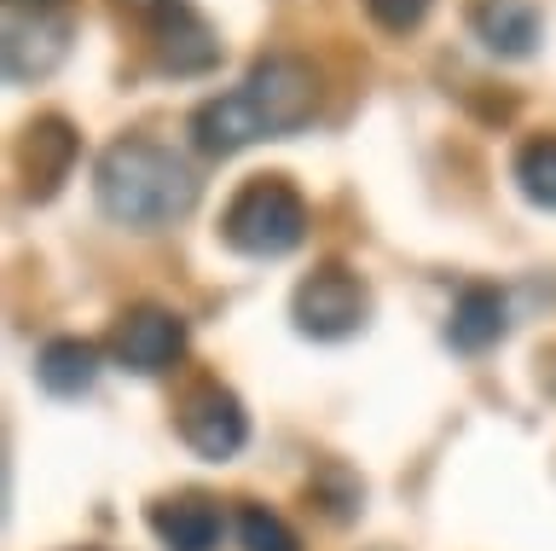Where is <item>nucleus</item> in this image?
<instances>
[{
  "label": "nucleus",
  "mask_w": 556,
  "mask_h": 551,
  "mask_svg": "<svg viewBox=\"0 0 556 551\" xmlns=\"http://www.w3.org/2000/svg\"><path fill=\"white\" fill-rule=\"evenodd\" d=\"M313 116H319V71L295 53H273L243 76V88L191 111V146L203 158H238L243 146L302 134Z\"/></svg>",
  "instance_id": "nucleus-1"
},
{
  "label": "nucleus",
  "mask_w": 556,
  "mask_h": 551,
  "mask_svg": "<svg viewBox=\"0 0 556 551\" xmlns=\"http://www.w3.org/2000/svg\"><path fill=\"white\" fill-rule=\"evenodd\" d=\"M93 198L122 227L156 233L198 210V175H191V163L180 151L139 140V134H122L93 163Z\"/></svg>",
  "instance_id": "nucleus-2"
},
{
  "label": "nucleus",
  "mask_w": 556,
  "mask_h": 551,
  "mask_svg": "<svg viewBox=\"0 0 556 551\" xmlns=\"http://www.w3.org/2000/svg\"><path fill=\"white\" fill-rule=\"evenodd\" d=\"M220 238L238 255H290L307 238V198L285 175H255L243 180L220 215Z\"/></svg>",
  "instance_id": "nucleus-3"
},
{
  "label": "nucleus",
  "mask_w": 556,
  "mask_h": 551,
  "mask_svg": "<svg viewBox=\"0 0 556 551\" xmlns=\"http://www.w3.org/2000/svg\"><path fill=\"white\" fill-rule=\"evenodd\" d=\"M290 314H295V331L302 337L342 342V337H354L359 325L371 320V290H365V279L348 273L342 262H319L302 285H295Z\"/></svg>",
  "instance_id": "nucleus-4"
},
{
  "label": "nucleus",
  "mask_w": 556,
  "mask_h": 551,
  "mask_svg": "<svg viewBox=\"0 0 556 551\" xmlns=\"http://www.w3.org/2000/svg\"><path fill=\"white\" fill-rule=\"evenodd\" d=\"M111 354H116L122 372H139V377L168 372L174 360L186 354V320L174 314V308L134 302L128 314L116 320V331H111Z\"/></svg>",
  "instance_id": "nucleus-5"
},
{
  "label": "nucleus",
  "mask_w": 556,
  "mask_h": 551,
  "mask_svg": "<svg viewBox=\"0 0 556 551\" xmlns=\"http://www.w3.org/2000/svg\"><path fill=\"white\" fill-rule=\"evenodd\" d=\"M180 441L198 459L220 464V459L243 453V441H250V412H243V401L226 384H198V389H186V401H180Z\"/></svg>",
  "instance_id": "nucleus-6"
},
{
  "label": "nucleus",
  "mask_w": 556,
  "mask_h": 551,
  "mask_svg": "<svg viewBox=\"0 0 556 551\" xmlns=\"http://www.w3.org/2000/svg\"><path fill=\"white\" fill-rule=\"evenodd\" d=\"M70 59V18L59 12H12L7 7V41H0V64L7 82H41Z\"/></svg>",
  "instance_id": "nucleus-7"
},
{
  "label": "nucleus",
  "mask_w": 556,
  "mask_h": 551,
  "mask_svg": "<svg viewBox=\"0 0 556 551\" xmlns=\"http://www.w3.org/2000/svg\"><path fill=\"white\" fill-rule=\"evenodd\" d=\"M146 29H151V53L168 76H203L220 64V36L198 7H180V12H168V18L146 24Z\"/></svg>",
  "instance_id": "nucleus-8"
},
{
  "label": "nucleus",
  "mask_w": 556,
  "mask_h": 551,
  "mask_svg": "<svg viewBox=\"0 0 556 551\" xmlns=\"http://www.w3.org/2000/svg\"><path fill=\"white\" fill-rule=\"evenodd\" d=\"M469 29L486 53L528 59L545 36V18H539V0H469Z\"/></svg>",
  "instance_id": "nucleus-9"
},
{
  "label": "nucleus",
  "mask_w": 556,
  "mask_h": 551,
  "mask_svg": "<svg viewBox=\"0 0 556 551\" xmlns=\"http://www.w3.org/2000/svg\"><path fill=\"white\" fill-rule=\"evenodd\" d=\"M76 128L64 116H41V123L24 128V146H17V163H24V180H29V198H52L59 186L70 180L76 168Z\"/></svg>",
  "instance_id": "nucleus-10"
},
{
  "label": "nucleus",
  "mask_w": 556,
  "mask_h": 551,
  "mask_svg": "<svg viewBox=\"0 0 556 551\" xmlns=\"http://www.w3.org/2000/svg\"><path fill=\"white\" fill-rule=\"evenodd\" d=\"M151 534L168 551H215L220 546V511L203 493H174L151 505Z\"/></svg>",
  "instance_id": "nucleus-11"
},
{
  "label": "nucleus",
  "mask_w": 556,
  "mask_h": 551,
  "mask_svg": "<svg viewBox=\"0 0 556 551\" xmlns=\"http://www.w3.org/2000/svg\"><path fill=\"white\" fill-rule=\"evenodd\" d=\"M510 325V308H504V290L498 285H464L458 302H452V320H446V342L464 354H481L493 349Z\"/></svg>",
  "instance_id": "nucleus-12"
},
{
  "label": "nucleus",
  "mask_w": 556,
  "mask_h": 551,
  "mask_svg": "<svg viewBox=\"0 0 556 551\" xmlns=\"http://www.w3.org/2000/svg\"><path fill=\"white\" fill-rule=\"evenodd\" d=\"M35 377L47 395H87L99 377V349L87 337H52L35 354Z\"/></svg>",
  "instance_id": "nucleus-13"
},
{
  "label": "nucleus",
  "mask_w": 556,
  "mask_h": 551,
  "mask_svg": "<svg viewBox=\"0 0 556 551\" xmlns=\"http://www.w3.org/2000/svg\"><path fill=\"white\" fill-rule=\"evenodd\" d=\"M516 180L539 210H556V134H539L516 151Z\"/></svg>",
  "instance_id": "nucleus-14"
},
{
  "label": "nucleus",
  "mask_w": 556,
  "mask_h": 551,
  "mask_svg": "<svg viewBox=\"0 0 556 551\" xmlns=\"http://www.w3.org/2000/svg\"><path fill=\"white\" fill-rule=\"evenodd\" d=\"M238 546L243 551H302L295 528L278 511H267V505H243L238 511Z\"/></svg>",
  "instance_id": "nucleus-15"
},
{
  "label": "nucleus",
  "mask_w": 556,
  "mask_h": 551,
  "mask_svg": "<svg viewBox=\"0 0 556 551\" xmlns=\"http://www.w3.org/2000/svg\"><path fill=\"white\" fill-rule=\"evenodd\" d=\"M365 12H371V18L382 24V29H417L429 18V0H365Z\"/></svg>",
  "instance_id": "nucleus-16"
},
{
  "label": "nucleus",
  "mask_w": 556,
  "mask_h": 551,
  "mask_svg": "<svg viewBox=\"0 0 556 551\" xmlns=\"http://www.w3.org/2000/svg\"><path fill=\"white\" fill-rule=\"evenodd\" d=\"M191 7V0H122V12H134L139 24H156V18H168V12H180Z\"/></svg>",
  "instance_id": "nucleus-17"
},
{
  "label": "nucleus",
  "mask_w": 556,
  "mask_h": 551,
  "mask_svg": "<svg viewBox=\"0 0 556 551\" xmlns=\"http://www.w3.org/2000/svg\"><path fill=\"white\" fill-rule=\"evenodd\" d=\"M12 12H52V0H7Z\"/></svg>",
  "instance_id": "nucleus-18"
}]
</instances>
